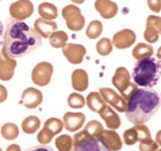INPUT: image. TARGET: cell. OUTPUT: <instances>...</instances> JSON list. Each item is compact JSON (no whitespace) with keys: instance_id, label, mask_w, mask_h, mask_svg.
<instances>
[{"instance_id":"cell-1","label":"cell","mask_w":161,"mask_h":151,"mask_svg":"<svg viewBox=\"0 0 161 151\" xmlns=\"http://www.w3.org/2000/svg\"><path fill=\"white\" fill-rule=\"evenodd\" d=\"M3 42L4 53L11 59H18L39 48L42 45V36L26 23L12 20L5 29Z\"/></svg>"},{"instance_id":"cell-2","label":"cell","mask_w":161,"mask_h":151,"mask_svg":"<svg viewBox=\"0 0 161 151\" xmlns=\"http://www.w3.org/2000/svg\"><path fill=\"white\" fill-rule=\"evenodd\" d=\"M125 115L129 122L135 125L144 124L153 117L160 107L157 92L149 88L137 89L127 101Z\"/></svg>"},{"instance_id":"cell-3","label":"cell","mask_w":161,"mask_h":151,"mask_svg":"<svg viewBox=\"0 0 161 151\" xmlns=\"http://www.w3.org/2000/svg\"><path fill=\"white\" fill-rule=\"evenodd\" d=\"M132 77L134 83L140 87H154L161 77V62L152 57L138 60Z\"/></svg>"},{"instance_id":"cell-4","label":"cell","mask_w":161,"mask_h":151,"mask_svg":"<svg viewBox=\"0 0 161 151\" xmlns=\"http://www.w3.org/2000/svg\"><path fill=\"white\" fill-rule=\"evenodd\" d=\"M130 74L124 67H120L116 70L112 78V83L118 89L122 98L127 102L129 98L137 91V85L131 83Z\"/></svg>"},{"instance_id":"cell-5","label":"cell","mask_w":161,"mask_h":151,"mask_svg":"<svg viewBox=\"0 0 161 151\" xmlns=\"http://www.w3.org/2000/svg\"><path fill=\"white\" fill-rule=\"evenodd\" d=\"M73 147L74 151H110L99 139L90 137L84 130L74 136Z\"/></svg>"},{"instance_id":"cell-6","label":"cell","mask_w":161,"mask_h":151,"mask_svg":"<svg viewBox=\"0 0 161 151\" xmlns=\"http://www.w3.org/2000/svg\"><path fill=\"white\" fill-rule=\"evenodd\" d=\"M62 14L69 30L80 31V30L84 28L85 17L78 6H75V5H67L62 10Z\"/></svg>"},{"instance_id":"cell-7","label":"cell","mask_w":161,"mask_h":151,"mask_svg":"<svg viewBox=\"0 0 161 151\" xmlns=\"http://www.w3.org/2000/svg\"><path fill=\"white\" fill-rule=\"evenodd\" d=\"M53 73V67L50 63L42 62L37 64L32 70V82L39 87H45L50 83V79Z\"/></svg>"},{"instance_id":"cell-8","label":"cell","mask_w":161,"mask_h":151,"mask_svg":"<svg viewBox=\"0 0 161 151\" xmlns=\"http://www.w3.org/2000/svg\"><path fill=\"white\" fill-rule=\"evenodd\" d=\"M33 9V4L29 0H17L10 5L9 13L13 19L22 21L31 16Z\"/></svg>"},{"instance_id":"cell-9","label":"cell","mask_w":161,"mask_h":151,"mask_svg":"<svg viewBox=\"0 0 161 151\" xmlns=\"http://www.w3.org/2000/svg\"><path fill=\"white\" fill-rule=\"evenodd\" d=\"M100 95L107 104L112 106L118 112H125L126 107H127V103L122 98V96L119 95L117 92H115L113 89L110 88H101L99 90Z\"/></svg>"},{"instance_id":"cell-10","label":"cell","mask_w":161,"mask_h":151,"mask_svg":"<svg viewBox=\"0 0 161 151\" xmlns=\"http://www.w3.org/2000/svg\"><path fill=\"white\" fill-rule=\"evenodd\" d=\"M62 48L64 55L73 64H79L82 63L85 54L87 53V49L82 44L65 43Z\"/></svg>"},{"instance_id":"cell-11","label":"cell","mask_w":161,"mask_h":151,"mask_svg":"<svg viewBox=\"0 0 161 151\" xmlns=\"http://www.w3.org/2000/svg\"><path fill=\"white\" fill-rule=\"evenodd\" d=\"M112 44L119 49H125L132 47L136 42V34L131 29H123L114 34L113 39L111 40Z\"/></svg>"},{"instance_id":"cell-12","label":"cell","mask_w":161,"mask_h":151,"mask_svg":"<svg viewBox=\"0 0 161 151\" xmlns=\"http://www.w3.org/2000/svg\"><path fill=\"white\" fill-rule=\"evenodd\" d=\"M16 60L9 58L8 55L1 49L0 52V80L9 81L13 78L14 70L16 68Z\"/></svg>"},{"instance_id":"cell-13","label":"cell","mask_w":161,"mask_h":151,"mask_svg":"<svg viewBox=\"0 0 161 151\" xmlns=\"http://www.w3.org/2000/svg\"><path fill=\"white\" fill-rule=\"evenodd\" d=\"M43 96L39 90L35 88L25 89L21 95V104L27 109H35L42 103Z\"/></svg>"},{"instance_id":"cell-14","label":"cell","mask_w":161,"mask_h":151,"mask_svg":"<svg viewBox=\"0 0 161 151\" xmlns=\"http://www.w3.org/2000/svg\"><path fill=\"white\" fill-rule=\"evenodd\" d=\"M99 140L110 151H119L122 149L123 142L119 134L115 132V130H103L99 137Z\"/></svg>"},{"instance_id":"cell-15","label":"cell","mask_w":161,"mask_h":151,"mask_svg":"<svg viewBox=\"0 0 161 151\" xmlns=\"http://www.w3.org/2000/svg\"><path fill=\"white\" fill-rule=\"evenodd\" d=\"M63 119L64 127L69 132H75V131L80 130L84 126L86 116L80 112H68L64 115Z\"/></svg>"},{"instance_id":"cell-16","label":"cell","mask_w":161,"mask_h":151,"mask_svg":"<svg viewBox=\"0 0 161 151\" xmlns=\"http://www.w3.org/2000/svg\"><path fill=\"white\" fill-rule=\"evenodd\" d=\"M95 8L100 15L105 19H111L118 13V5L112 0H97Z\"/></svg>"},{"instance_id":"cell-17","label":"cell","mask_w":161,"mask_h":151,"mask_svg":"<svg viewBox=\"0 0 161 151\" xmlns=\"http://www.w3.org/2000/svg\"><path fill=\"white\" fill-rule=\"evenodd\" d=\"M99 114L101 116V118L105 121L106 126H107L110 130H116L120 128V126H121L120 116L116 113L110 106L106 105L105 107L100 111Z\"/></svg>"},{"instance_id":"cell-18","label":"cell","mask_w":161,"mask_h":151,"mask_svg":"<svg viewBox=\"0 0 161 151\" xmlns=\"http://www.w3.org/2000/svg\"><path fill=\"white\" fill-rule=\"evenodd\" d=\"M72 86L78 92H84L89 87V76L83 69L75 70L72 74Z\"/></svg>"},{"instance_id":"cell-19","label":"cell","mask_w":161,"mask_h":151,"mask_svg":"<svg viewBox=\"0 0 161 151\" xmlns=\"http://www.w3.org/2000/svg\"><path fill=\"white\" fill-rule=\"evenodd\" d=\"M34 29L42 37L47 38L54 31L58 30V25L55 22L50 20H45L42 18H38L34 21Z\"/></svg>"},{"instance_id":"cell-20","label":"cell","mask_w":161,"mask_h":151,"mask_svg":"<svg viewBox=\"0 0 161 151\" xmlns=\"http://www.w3.org/2000/svg\"><path fill=\"white\" fill-rule=\"evenodd\" d=\"M86 104L88 105V107L91 111H93V112L98 113V114L100 113V111L107 105L104 101V99L102 98V96L98 92H91L88 95L87 100H86Z\"/></svg>"},{"instance_id":"cell-21","label":"cell","mask_w":161,"mask_h":151,"mask_svg":"<svg viewBox=\"0 0 161 151\" xmlns=\"http://www.w3.org/2000/svg\"><path fill=\"white\" fill-rule=\"evenodd\" d=\"M153 53H154L153 47H151V44L145 43V42L138 43L132 50L133 58L137 60H141V59L152 57Z\"/></svg>"},{"instance_id":"cell-22","label":"cell","mask_w":161,"mask_h":151,"mask_svg":"<svg viewBox=\"0 0 161 151\" xmlns=\"http://www.w3.org/2000/svg\"><path fill=\"white\" fill-rule=\"evenodd\" d=\"M38 13L42 19L50 20L52 21V20L58 17V8L55 5L52 3L42 2L38 6Z\"/></svg>"},{"instance_id":"cell-23","label":"cell","mask_w":161,"mask_h":151,"mask_svg":"<svg viewBox=\"0 0 161 151\" xmlns=\"http://www.w3.org/2000/svg\"><path fill=\"white\" fill-rule=\"evenodd\" d=\"M40 127V120L36 116H29L26 117L21 123L22 131L25 134H34Z\"/></svg>"},{"instance_id":"cell-24","label":"cell","mask_w":161,"mask_h":151,"mask_svg":"<svg viewBox=\"0 0 161 151\" xmlns=\"http://www.w3.org/2000/svg\"><path fill=\"white\" fill-rule=\"evenodd\" d=\"M64 123L60 119L58 118H48L44 122L43 129H45L48 133H50L53 136L58 135L62 132L64 129Z\"/></svg>"},{"instance_id":"cell-25","label":"cell","mask_w":161,"mask_h":151,"mask_svg":"<svg viewBox=\"0 0 161 151\" xmlns=\"http://www.w3.org/2000/svg\"><path fill=\"white\" fill-rule=\"evenodd\" d=\"M104 130L103 128V125L101 124L99 121L97 120H92L88 122L86 124V126L84 127V131L87 133L90 137L92 138H96V139H99L101 133L102 131Z\"/></svg>"},{"instance_id":"cell-26","label":"cell","mask_w":161,"mask_h":151,"mask_svg":"<svg viewBox=\"0 0 161 151\" xmlns=\"http://www.w3.org/2000/svg\"><path fill=\"white\" fill-rule=\"evenodd\" d=\"M48 38H49L50 45H52L53 48H60L67 43L69 36L64 31H62V30H57V31H54Z\"/></svg>"},{"instance_id":"cell-27","label":"cell","mask_w":161,"mask_h":151,"mask_svg":"<svg viewBox=\"0 0 161 151\" xmlns=\"http://www.w3.org/2000/svg\"><path fill=\"white\" fill-rule=\"evenodd\" d=\"M55 146L58 151H74L73 138L67 134L59 135L55 138Z\"/></svg>"},{"instance_id":"cell-28","label":"cell","mask_w":161,"mask_h":151,"mask_svg":"<svg viewBox=\"0 0 161 151\" xmlns=\"http://www.w3.org/2000/svg\"><path fill=\"white\" fill-rule=\"evenodd\" d=\"M1 135L6 140H14L18 137L19 129L14 123H5L1 127Z\"/></svg>"},{"instance_id":"cell-29","label":"cell","mask_w":161,"mask_h":151,"mask_svg":"<svg viewBox=\"0 0 161 151\" xmlns=\"http://www.w3.org/2000/svg\"><path fill=\"white\" fill-rule=\"evenodd\" d=\"M103 32V24L99 20H93L91 21L89 26L87 27L86 30V35L91 38V39H95L98 38Z\"/></svg>"},{"instance_id":"cell-30","label":"cell","mask_w":161,"mask_h":151,"mask_svg":"<svg viewBox=\"0 0 161 151\" xmlns=\"http://www.w3.org/2000/svg\"><path fill=\"white\" fill-rule=\"evenodd\" d=\"M96 49H97L98 53L103 55V57L108 55L112 53V50H113L112 42H111L110 38L108 37H104L102 39H100L97 42V44H96Z\"/></svg>"},{"instance_id":"cell-31","label":"cell","mask_w":161,"mask_h":151,"mask_svg":"<svg viewBox=\"0 0 161 151\" xmlns=\"http://www.w3.org/2000/svg\"><path fill=\"white\" fill-rule=\"evenodd\" d=\"M68 105L73 109H80L86 105V100L79 93H72L68 98Z\"/></svg>"},{"instance_id":"cell-32","label":"cell","mask_w":161,"mask_h":151,"mask_svg":"<svg viewBox=\"0 0 161 151\" xmlns=\"http://www.w3.org/2000/svg\"><path fill=\"white\" fill-rule=\"evenodd\" d=\"M134 128L136 129V131H137V133H138V138H139L140 143L151 140V133L146 125L137 124L134 126Z\"/></svg>"},{"instance_id":"cell-33","label":"cell","mask_w":161,"mask_h":151,"mask_svg":"<svg viewBox=\"0 0 161 151\" xmlns=\"http://www.w3.org/2000/svg\"><path fill=\"white\" fill-rule=\"evenodd\" d=\"M123 140L124 143L127 145H134L135 143H137L139 141L138 138V133L134 127L127 129L123 133Z\"/></svg>"},{"instance_id":"cell-34","label":"cell","mask_w":161,"mask_h":151,"mask_svg":"<svg viewBox=\"0 0 161 151\" xmlns=\"http://www.w3.org/2000/svg\"><path fill=\"white\" fill-rule=\"evenodd\" d=\"M159 33L154 27L152 26H146V29L144 31V38L149 43H155L159 39Z\"/></svg>"},{"instance_id":"cell-35","label":"cell","mask_w":161,"mask_h":151,"mask_svg":"<svg viewBox=\"0 0 161 151\" xmlns=\"http://www.w3.org/2000/svg\"><path fill=\"white\" fill-rule=\"evenodd\" d=\"M146 26H152L161 34V17L157 15H150L146 21Z\"/></svg>"},{"instance_id":"cell-36","label":"cell","mask_w":161,"mask_h":151,"mask_svg":"<svg viewBox=\"0 0 161 151\" xmlns=\"http://www.w3.org/2000/svg\"><path fill=\"white\" fill-rule=\"evenodd\" d=\"M53 136L50 133H48L47 131L45 129H43V128L40 130L38 132V134H37V141L42 145L48 144L50 141L53 140Z\"/></svg>"},{"instance_id":"cell-37","label":"cell","mask_w":161,"mask_h":151,"mask_svg":"<svg viewBox=\"0 0 161 151\" xmlns=\"http://www.w3.org/2000/svg\"><path fill=\"white\" fill-rule=\"evenodd\" d=\"M157 149H158V144L156 143L155 141H153L152 139L139 144L140 151H156Z\"/></svg>"},{"instance_id":"cell-38","label":"cell","mask_w":161,"mask_h":151,"mask_svg":"<svg viewBox=\"0 0 161 151\" xmlns=\"http://www.w3.org/2000/svg\"><path fill=\"white\" fill-rule=\"evenodd\" d=\"M147 4L151 11L155 13L161 11V0H147Z\"/></svg>"},{"instance_id":"cell-39","label":"cell","mask_w":161,"mask_h":151,"mask_svg":"<svg viewBox=\"0 0 161 151\" xmlns=\"http://www.w3.org/2000/svg\"><path fill=\"white\" fill-rule=\"evenodd\" d=\"M24 151H53V149L47 145L39 144V145H35V146H32V147H30V148L25 149Z\"/></svg>"},{"instance_id":"cell-40","label":"cell","mask_w":161,"mask_h":151,"mask_svg":"<svg viewBox=\"0 0 161 151\" xmlns=\"http://www.w3.org/2000/svg\"><path fill=\"white\" fill-rule=\"evenodd\" d=\"M8 97V92L7 89L4 87L3 85H0V103H3L6 101Z\"/></svg>"},{"instance_id":"cell-41","label":"cell","mask_w":161,"mask_h":151,"mask_svg":"<svg viewBox=\"0 0 161 151\" xmlns=\"http://www.w3.org/2000/svg\"><path fill=\"white\" fill-rule=\"evenodd\" d=\"M6 151H21V148L17 144H11L6 148Z\"/></svg>"},{"instance_id":"cell-42","label":"cell","mask_w":161,"mask_h":151,"mask_svg":"<svg viewBox=\"0 0 161 151\" xmlns=\"http://www.w3.org/2000/svg\"><path fill=\"white\" fill-rule=\"evenodd\" d=\"M155 142L158 145L161 146V130H159L157 133H156V137H155Z\"/></svg>"},{"instance_id":"cell-43","label":"cell","mask_w":161,"mask_h":151,"mask_svg":"<svg viewBox=\"0 0 161 151\" xmlns=\"http://www.w3.org/2000/svg\"><path fill=\"white\" fill-rule=\"evenodd\" d=\"M3 30H4V28H3V24L1 23V21H0V39H1L2 35H3Z\"/></svg>"},{"instance_id":"cell-44","label":"cell","mask_w":161,"mask_h":151,"mask_svg":"<svg viewBox=\"0 0 161 151\" xmlns=\"http://www.w3.org/2000/svg\"><path fill=\"white\" fill-rule=\"evenodd\" d=\"M156 57H157L158 59L161 60V47L157 49V53H156Z\"/></svg>"},{"instance_id":"cell-45","label":"cell","mask_w":161,"mask_h":151,"mask_svg":"<svg viewBox=\"0 0 161 151\" xmlns=\"http://www.w3.org/2000/svg\"><path fill=\"white\" fill-rule=\"evenodd\" d=\"M72 1L75 4H82L85 2V0H72Z\"/></svg>"},{"instance_id":"cell-46","label":"cell","mask_w":161,"mask_h":151,"mask_svg":"<svg viewBox=\"0 0 161 151\" xmlns=\"http://www.w3.org/2000/svg\"><path fill=\"white\" fill-rule=\"evenodd\" d=\"M156 151H161V149H157V150H156Z\"/></svg>"},{"instance_id":"cell-47","label":"cell","mask_w":161,"mask_h":151,"mask_svg":"<svg viewBox=\"0 0 161 151\" xmlns=\"http://www.w3.org/2000/svg\"><path fill=\"white\" fill-rule=\"evenodd\" d=\"M0 151H2V149H1V148H0Z\"/></svg>"}]
</instances>
